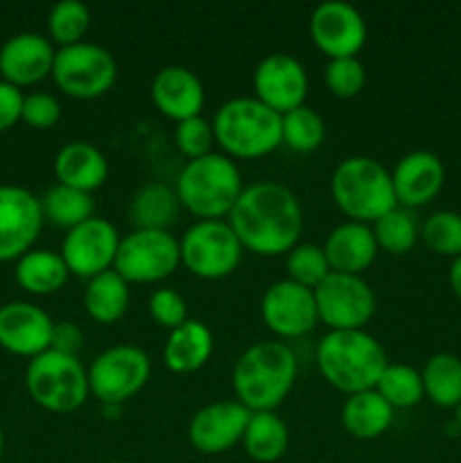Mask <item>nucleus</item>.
I'll return each instance as SVG.
<instances>
[{
	"mask_svg": "<svg viewBox=\"0 0 461 463\" xmlns=\"http://www.w3.org/2000/svg\"><path fill=\"white\" fill-rule=\"evenodd\" d=\"M149 93H152L154 107L174 122L202 116L203 102H206L202 80L183 66L161 68L154 75Z\"/></svg>",
	"mask_w": 461,
	"mask_h": 463,
	"instance_id": "22",
	"label": "nucleus"
},
{
	"mask_svg": "<svg viewBox=\"0 0 461 463\" xmlns=\"http://www.w3.org/2000/svg\"><path fill=\"white\" fill-rule=\"evenodd\" d=\"M420 238L429 251L455 260L461 256V215L455 211L432 213L420 226Z\"/></svg>",
	"mask_w": 461,
	"mask_h": 463,
	"instance_id": "38",
	"label": "nucleus"
},
{
	"mask_svg": "<svg viewBox=\"0 0 461 463\" xmlns=\"http://www.w3.org/2000/svg\"><path fill=\"white\" fill-rule=\"evenodd\" d=\"M212 348H215V339H212L211 328L203 321L188 319L167 335L163 362L176 375L197 373L208 364Z\"/></svg>",
	"mask_w": 461,
	"mask_h": 463,
	"instance_id": "25",
	"label": "nucleus"
},
{
	"mask_svg": "<svg viewBox=\"0 0 461 463\" xmlns=\"http://www.w3.org/2000/svg\"><path fill=\"white\" fill-rule=\"evenodd\" d=\"M41 208H43L45 220L68 231L80 226L81 222L90 220L95 213V203L89 193H81V190L68 188V185L61 184L52 185L41 197Z\"/></svg>",
	"mask_w": 461,
	"mask_h": 463,
	"instance_id": "32",
	"label": "nucleus"
},
{
	"mask_svg": "<svg viewBox=\"0 0 461 463\" xmlns=\"http://www.w3.org/2000/svg\"><path fill=\"white\" fill-rule=\"evenodd\" d=\"M425 398L443 410H456L461 405V360L452 353H437L425 362L423 371Z\"/></svg>",
	"mask_w": 461,
	"mask_h": 463,
	"instance_id": "31",
	"label": "nucleus"
},
{
	"mask_svg": "<svg viewBox=\"0 0 461 463\" xmlns=\"http://www.w3.org/2000/svg\"><path fill=\"white\" fill-rule=\"evenodd\" d=\"M242 446L253 461L274 463L287 452L289 430L276 411H256L251 414Z\"/></svg>",
	"mask_w": 461,
	"mask_h": 463,
	"instance_id": "30",
	"label": "nucleus"
},
{
	"mask_svg": "<svg viewBox=\"0 0 461 463\" xmlns=\"http://www.w3.org/2000/svg\"><path fill=\"white\" fill-rule=\"evenodd\" d=\"M147 310L154 324L167 330L179 328L181 324L188 321V306H185L183 297L170 288H161L156 292H152Z\"/></svg>",
	"mask_w": 461,
	"mask_h": 463,
	"instance_id": "41",
	"label": "nucleus"
},
{
	"mask_svg": "<svg viewBox=\"0 0 461 463\" xmlns=\"http://www.w3.org/2000/svg\"><path fill=\"white\" fill-rule=\"evenodd\" d=\"M316 315L328 330H364L375 315V292L362 276L330 271L315 288Z\"/></svg>",
	"mask_w": 461,
	"mask_h": 463,
	"instance_id": "12",
	"label": "nucleus"
},
{
	"mask_svg": "<svg viewBox=\"0 0 461 463\" xmlns=\"http://www.w3.org/2000/svg\"><path fill=\"white\" fill-rule=\"evenodd\" d=\"M285 269H287V280L303 285L307 289L319 288L333 271L324 253V247H316V244L310 242L296 244L287 253Z\"/></svg>",
	"mask_w": 461,
	"mask_h": 463,
	"instance_id": "37",
	"label": "nucleus"
},
{
	"mask_svg": "<svg viewBox=\"0 0 461 463\" xmlns=\"http://www.w3.org/2000/svg\"><path fill=\"white\" fill-rule=\"evenodd\" d=\"M61 118V104L50 93H30L23 98L21 120L34 129H50Z\"/></svg>",
	"mask_w": 461,
	"mask_h": 463,
	"instance_id": "42",
	"label": "nucleus"
},
{
	"mask_svg": "<svg viewBox=\"0 0 461 463\" xmlns=\"http://www.w3.org/2000/svg\"><path fill=\"white\" fill-rule=\"evenodd\" d=\"M387 364L382 344L366 330H328L316 348L324 380L346 396L375 389Z\"/></svg>",
	"mask_w": 461,
	"mask_h": 463,
	"instance_id": "3",
	"label": "nucleus"
},
{
	"mask_svg": "<svg viewBox=\"0 0 461 463\" xmlns=\"http://www.w3.org/2000/svg\"><path fill=\"white\" fill-rule=\"evenodd\" d=\"M371 229H373V238L380 251H387L391 256H405V253H409L420 235L411 213L400 206L391 208L382 217H378L371 224Z\"/></svg>",
	"mask_w": 461,
	"mask_h": 463,
	"instance_id": "34",
	"label": "nucleus"
},
{
	"mask_svg": "<svg viewBox=\"0 0 461 463\" xmlns=\"http://www.w3.org/2000/svg\"><path fill=\"white\" fill-rule=\"evenodd\" d=\"M90 396L107 407H118L143 392L152 375L149 355L138 346L120 344L99 353L89 366Z\"/></svg>",
	"mask_w": 461,
	"mask_h": 463,
	"instance_id": "10",
	"label": "nucleus"
},
{
	"mask_svg": "<svg viewBox=\"0 0 461 463\" xmlns=\"http://www.w3.org/2000/svg\"><path fill=\"white\" fill-rule=\"evenodd\" d=\"M366 71L357 57L333 59L325 66V86L334 98H355L364 89Z\"/></svg>",
	"mask_w": 461,
	"mask_h": 463,
	"instance_id": "40",
	"label": "nucleus"
},
{
	"mask_svg": "<svg viewBox=\"0 0 461 463\" xmlns=\"http://www.w3.org/2000/svg\"><path fill=\"white\" fill-rule=\"evenodd\" d=\"M375 392L391 405V410H409L425 398L420 371L407 364H387L380 375Z\"/></svg>",
	"mask_w": 461,
	"mask_h": 463,
	"instance_id": "33",
	"label": "nucleus"
},
{
	"mask_svg": "<svg viewBox=\"0 0 461 463\" xmlns=\"http://www.w3.org/2000/svg\"><path fill=\"white\" fill-rule=\"evenodd\" d=\"M52 41L36 32H21L9 36L0 48V75L3 81L16 86H32L52 75L54 66Z\"/></svg>",
	"mask_w": 461,
	"mask_h": 463,
	"instance_id": "20",
	"label": "nucleus"
},
{
	"mask_svg": "<svg viewBox=\"0 0 461 463\" xmlns=\"http://www.w3.org/2000/svg\"><path fill=\"white\" fill-rule=\"evenodd\" d=\"M81 344H84V333L80 330V326H75L72 321L54 324L52 342H50V348H52V351L66 353V355H77Z\"/></svg>",
	"mask_w": 461,
	"mask_h": 463,
	"instance_id": "44",
	"label": "nucleus"
},
{
	"mask_svg": "<svg viewBox=\"0 0 461 463\" xmlns=\"http://www.w3.org/2000/svg\"><path fill=\"white\" fill-rule=\"evenodd\" d=\"M333 202L351 222L373 224L398 206L391 172L371 156L343 158L330 176Z\"/></svg>",
	"mask_w": 461,
	"mask_h": 463,
	"instance_id": "6",
	"label": "nucleus"
},
{
	"mask_svg": "<svg viewBox=\"0 0 461 463\" xmlns=\"http://www.w3.org/2000/svg\"><path fill=\"white\" fill-rule=\"evenodd\" d=\"M310 39L319 52L333 59L357 57L366 43V21L360 9L343 0L316 5L310 16Z\"/></svg>",
	"mask_w": 461,
	"mask_h": 463,
	"instance_id": "15",
	"label": "nucleus"
},
{
	"mask_svg": "<svg viewBox=\"0 0 461 463\" xmlns=\"http://www.w3.org/2000/svg\"><path fill=\"white\" fill-rule=\"evenodd\" d=\"M181 202L174 190L165 184H147L131 199L129 215L136 229L167 231L179 215Z\"/></svg>",
	"mask_w": 461,
	"mask_h": 463,
	"instance_id": "29",
	"label": "nucleus"
},
{
	"mask_svg": "<svg viewBox=\"0 0 461 463\" xmlns=\"http://www.w3.org/2000/svg\"><path fill=\"white\" fill-rule=\"evenodd\" d=\"M298 362L283 342H256L233 366V392L251 414L274 411L296 383Z\"/></svg>",
	"mask_w": 461,
	"mask_h": 463,
	"instance_id": "2",
	"label": "nucleus"
},
{
	"mask_svg": "<svg viewBox=\"0 0 461 463\" xmlns=\"http://www.w3.org/2000/svg\"><path fill=\"white\" fill-rule=\"evenodd\" d=\"M447 279H450L452 292H455V297L461 301V256L452 260L450 274H447Z\"/></svg>",
	"mask_w": 461,
	"mask_h": 463,
	"instance_id": "45",
	"label": "nucleus"
},
{
	"mask_svg": "<svg viewBox=\"0 0 461 463\" xmlns=\"http://www.w3.org/2000/svg\"><path fill=\"white\" fill-rule=\"evenodd\" d=\"M280 129H283V145L292 152L310 154L324 145L325 122L315 109L298 107L280 116Z\"/></svg>",
	"mask_w": 461,
	"mask_h": 463,
	"instance_id": "35",
	"label": "nucleus"
},
{
	"mask_svg": "<svg viewBox=\"0 0 461 463\" xmlns=\"http://www.w3.org/2000/svg\"><path fill=\"white\" fill-rule=\"evenodd\" d=\"M25 387L32 401L52 414L77 411L90 396L89 373L77 355L45 351L32 357L25 371Z\"/></svg>",
	"mask_w": 461,
	"mask_h": 463,
	"instance_id": "7",
	"label": "nucleus"
},
{
	"mask_svg": "<svg viewBox=\"0 0 461 463\" xmlns=\"http://www.w3.org/2000/svg\"><path fill=\"white\" fill-rule=\"evenodd\" d=\"M120 240V233L111 222L93 215L68 231L59 253L71 274L90 280L102 271L113 269Z\"/></svg>",
	"mask_w": 461,
	"mask_h": 463,
	"instance_id": "13",
	"label": "nucleus"
},
{
	"mask_svg": "<svg viewBox=\"0 0 461 463\" xmlns=\"http://www.w3.org/2000/svg\"><path fill=\"white\" fill-rule=\"evenodd\" d=\"M378 251L380 249L375 244L371 224L351 220L334 226L324 244V253L328 258L330 269L337 271V274L360 276L362 271L373 265Z\"/></svg>",
	"mask_w": 461,
	"mask_h": 463,
	"instance_id": "23",
	"label": "nucleus"
},
{
	"mask_svg": "<svg viewBox=\"0 0 461 463\" xmlns=\"http://www.w3.org/2000/svg\"><path fill=\"white\" fill-rule=\"evenodd\" d=\"M108 463H125V461H108Z\"/></svg>",
	"mask_w": 461,
	"mask_h": 463,
	"instance_id": "48",
	"label": "nucleus"
},
{
	"mask_svg": "<svg viewBox=\"0 0 461 463\" xmlns=\"http://www.w3.org/2000/svg\"><path fill=\"white\" fill-rule=\"evenodd\" d=\"M174 140L179 152L183 154L188 161L194 158H202L212 154V145L215 143V131H212V122H208L206 118H188L183 122H176L174 129Z\"/></svg>",
	"mask_w": 461,
	"mask_h": 463,
	"instance_id": "39",
	"label": "nucleus"
},
{
	"mask_svg": "<svg viewBox=\"0 0 461 463\" xmlns=\"http://www.w3.org/2000/svg\"><path fill=\"white\" fill-rule=\"evenodd\" d=\"M446 167L441 158L425 149L405 154L391 172L393 193L400 208H420L432 202L443 188Z\"/></svg>",
	"mask_w": 461,
	"mask_h": 463,
	"instance_id": "21",
	"label": "nucleus"
},
{
	"mask_svg": "<svg viewBox=\"0 0 461 463\" xmlns=\"http://www.w3.org/2000/svg\"><path fill=\"white\" fill-rule=\"evenodd\" d=\"M251 411L238 401H217L194 411L188 425V439L202 455H224L242 443Z\"/></svg>",
	"mask_w": 461,
	"mask_h": 463,
	"instance_id": "18",
	"label": "nucleus"
},
{
	"mask_svg": "<svg viewBox=\"0 0 461 463\" xmlns=\"http://www.w3.org/2000/svg\"><path fill=\"white\" fill-rule=\"evenodd\" d=\"M456 425H459V430H461V405L456 407Z\"/></svg>",
	"mask_w": 461,
	"mask_h": 463,
	"instance_id": "47",
	"label": "nucleus"
},
{
	"mask_svg": "<svg viewBox=\"0 0 461 463\" xmlns=\"http://www.w3.org/2000/svg\"><path fill=\"white\" fill-rule=\"evenodd\" d=\"M179 240L170 231H131L120 240L113 271L127 283H158L179 269Z\"/></svg>",
	"mask_w": 461,
	"mask_h": 463,
	"instance_id": "11",
	"label": "nucleus"
},
{
	"mask_svg": "<svg viewBox=\"0 0 461 463\" xmlns=\"http://www.w3.org/2000/svg\"><path fill=\"white\" fill-rule=\"evenodd\" d=\"M54 176L61 185L90 194L107 181L108 161L95 145L75 140L63 145L54 156Z\"/></svg>",
	"mask_w": 461,
	"mask_h": 463,
	"instance_id": "24",
	"label": "nucleus"
},
{
	"mask_svg": "<svg viewBox=\"0 0 461 463\" xmlns=\"http://www.w3.org/2000/svg\"><path fill=\"white\" fill-rule=\"evenodd\" d=\"M52 80L68 98L95 99L113 89L118 80V63L107 48L81 41L57 50Z\"/></svg>",
	"mask_w": 461,
	"mask_h": 463,
	"instance_id": "9",
	"label": "nucleus"
},
{
	"mask_svg": "<svg viewBox=\"0 0 461 463\" xmlns=\"http://www.w3.org/2000/svg\"><path fill=\"white\" fill-rule=\"evenodd\" d=\"M242 175L233 158L212 152L183 165L176 179L181 206L199 220H224L242 194Z\"/></svg>",
	"mask_w": 461,
	"mask_h": 463,
	"instance_id": "4",
	"label": "nucleus"
},
{
	"mask_svg": "<svg viewBox=\"0 0 461 463\" xmlns=\"http://www.w3.org/2000/svg\"><path fill=\"white\" fill-rule=\"evenodd\" d=\"M54 321L45 310L27 301H12L0 307V346L21 357H36L50 351Z\"/></svg>",
	"mask_w": 461,
	"mask_h": 463,
	"instance_id": "19",
	"label": "nucleus"
},
{
	"mask_svg": "<svg viewBox=\"0 0 461 463\" xmlns=\"http://www.w3.org/2000/svg\"><path fill=\"white\" fill-rule=\"evenodd\" d=\"M393 410L375 389L353 393L346 398L342 410V425L353 439L371 441L391 428Z\"/></svg>",
	"mask_w": 461,
	"mask_h": 463,
	"instance_id": "26",
	"label": "nucleus"
},
{
	"mask_svg": "<svg viewBox=\"0 0 461 463\" xmlns=\"http://www.w3.org/2000/svg\"><path fill=\"white\" fill-rule=\"evenodd\" d=\"M260 315L267 328L278 337H303L319 324L315 289H307L287 279L278 280L262 294Z\"/></svg>",
	"mask_w": 461,
	"mask_h": 463,
	"instance_id": "16",
	"label": "nucleus"
},
{
	"mask_svg": "<svg viewBox=\"0 0 461 463\" xmlns=\"http://www.w3.org/2000/svg\"><path fill=\"white\" fill-rule=\"evenodd\" d=\"M90 27V12L80 0H61L48 14L50 41L61 48L81 43Z\"/></svg>",
	"mask_w": 461,
	"mask_h": 463,
	"instance_id": "36",
	"label": "nucleus"
},
{
	"mask_svg": "<svg viewBox=\"0 0 461 463\" xmlns=\"http://www.w3.org/2000/svg\"><path fill=\"white\" fill-rule=\"evenodd\" d=\"M212 131L229 158H260L283 145L280 116L256 98L226 99L212 118Z\"/></svg>",
	"mask_w": 461,
	"mask_h": 463,
	"instance_id": "5",
	"label": "nucleus"
},
{
	"mask_svg": "<svg viewBox=\"0 0 461 463\" xmlns=\"http://www.w3.org/2000/svg\"><path fill=\"white\" fill-rule=\"evenodd\" d=\"M41 199L21 185H0V262L32 251L43 229Z\"/></svg>",
	"mask_w": 461,
	"mask_h": 463,
	"instance_id": "14",
	"label": "nucleus"
},
{
	"mask_svg": "<svg viewBox=\"0 0 461 463\" xmlns=\"http://www.w3.org/2000/svg\"><path fill=\"white\" fill-rule=\"evenodd\" d=\"M230 229L256 256H283L303 233V208L296 194L278 181H258L242 190L230 211Z\"/></svg>",
	"mask_w": 461,
	"mask_h": 463,
	"instance_id": "1",
	"label": "nucleus"
},
{
	"mask_svg": "<svg viewBox=\"0 0 461 463\" xmlns=\"http://www.w3.org/2000/svg\"><path fill=\"white\" fill-rule=\"evenodd\" d=\"M3 448H5V434H3V428H0V457H3Z\"/></svg>",
	"mask_w": 461,
	"mask_h": 463,
	"instance_id": "46",
	"label": "nucleus"
},
{
	"mask_svg": "<svg viewBox=\"0 0 461 463\" xmlns=\"http://www.w3.org/2000/svg\"><path fill=\"white\" fill-rule=\"evenodd\" d=\"M23 98H25V95L21 93V89L0 80V134L12 129V127L21 120Z\"/></svg>",
	"mask_w": 461,
	"mask_h": 463,
	"instance_id": "43",
	"label": "nucleus"
},
{
	"mask_svg": "<svg viewBox=\"0 0 461 463\" xmlns=\"http://www.w3.org/2000/svg\"><path fill=\"white\" fill-rule=\"evenodd\" d=\"M307 72L296 57L285 52L267 54L253 72V98L260 99L265 107L278 116L306 104L307 98Z\"/></svg>",
	"mask_w": 461,
	"mask_h": 463,
	"instance_id": "17",
	"label": "nucleus"
},
{
	"mask_svg": "<svg viewBox=\"0 0 461 463\" xmlns=\"http://www.w3.org/2000/svg\"><path fill=\"white\" fill-rule=\"evenodd\" d=\"M14 274H16V283L25 292L45 297V294L59 292L66 285L71 271H68L61 253L48 251V249H32L25 256L18 258Z\"/></svg>",
	"mask_w": 461,
	"mask_h": 463,
	"instance_id": "27",
	"label": "nucleus"
},
{
	"mask_svg": "<svg viewBox=\"0 0 461 463\" xmlns=\"http://www.w3.org/2000/svg\"><path fill=\"white\" fill-rule=\"evenodd\" d=\"M84 307L95 324H116L129 307V283L118 271H102L86 283Z\"/></svg>",
	"mask_w": 461,
	"mask_h": 463,
	"instance_id": "28",
	"label": "nucleus"
},
{
	"mask_svg": "<svg viewBox=\"0 0 461 463\" xmlns=\"http://www.w3.org/2000/svg\"><path fill=\"white\" fill-rule=\"evenodd\" d=\"M181 265L203 280H220L242 262V242L226 220H197L179 240Z\"/></svg>",
	"mask_w": 461,
	"mask_h": 463,
	"instance_id": "8",
	"label": "nucleus"
}]
</instances>
